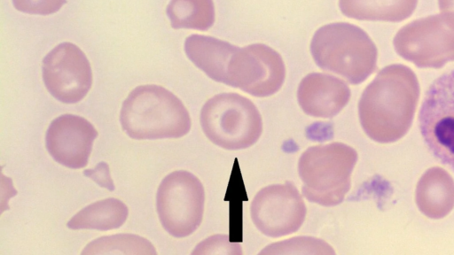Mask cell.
Listing matches in <instances>:
<instances>
[{
	"instance_id": "6da1fadb",
	"label": "cell",
	"mask_w": 454,
	"mask_h": 255,
	"mask_svg": "<svg viewBox=\"0 0 454 255\" xmlns=\"http://www.w3.org/2000/svg\"><path fill=\"white\" fill-rule=\"evenodd\" d=\"M419 97V81L410 67L401 64L385 66L359 100L364 131L378 143L396 142L410 129Z\"/></svg>"
},
{
	"instance_id": "7a4b0ae2",
	"label": "cell",
	"mask_w": 454,
	"mask_h": 255,
	"mask_svg": "<svg viewBox=\"0 0 454 255\" xmlns=\"http://www.w3.org/2000/svg\"><path fill=\"white\" fill-rule=\"evenodd\" d=\"M120 121L137 140L179 138L191 129V118L183 102L158 85L135 88L124 100Z\"/></svg>"
},
{
	"instance_id": "3957f363",
	"label": "cell",
	"mask_w": 454,
	"mask_h": 255,
	"mask_svg": "<svg viewBox=\"0 0 454 255\" xmlns=\"http://www.w3.org/2000/svg\"><path fill=\"white\" fill-rule=\"evenodd\" d=\"M316 64L324 70L337 73L349 83L365 81L377 67V48L359 27L335 22L319 27L310 42Z\"/></svg>"
},
{
	"instance_id": "277c9868",
	"label": "cell",
	"mask_w": 454,
	"mask_h": 255,
	"mask_svg": "<svg viewBox=\"0 0 454 255\" xmlns=\"http://www.w3.org/2000/svg\"><path fill=\"white\" fill-rule=\"evenodd\" d=\"M356 161V150L342 143L308 148L298 162L304 197L324 206L341 203L350 189L351 174Z\"/></svg>"
},
{
	"instance_id": "5b68a950",
	"label": "cell",
	"mask_w": 454,
	"mask_h": 255,
	"mask_svg": "<svg viewBox=\"0 0 454 255\" xmlns=\"http://www.w3.org/2000/svg\"><path fill=\"white\" fill-rule=\"evenodd\" d=\"M206 136L226 150L254 144L262 132V120L254 104L236 93H221L208 99L200 112Z\"/></svg>"
},
{
	"instance_id": "8992f818",
	"label": "cell",
	"mask_w": 454,
	"mask_h": 255,
	"mask_svg": "<svg viewBox=\"0 0 454 255\" xmlns=\"http://www.w3.org/2000/svg\"><path fill=\"white\" fill-rule=\"evenodd\" d=\"M393 43L403 58L418 67H442L454 61V12H442L403 26Z\"/></svg>"
},
{
	"instance_id": "52a82bcc",
	"label": "cell",
	"mask_w": 454,
	"mask_h": 255,
	"mask_svg": "<svg viewBox=\"0 0 454 255\" xmlns=\"http://www.w3.org/2000/svg\"><path fill=\"white\" fill-rule=\"evenodd\" d=\"M205 191L192 173L178 170L161 181L156 196V208L164 229L175 237L192 234L203 219Z\"/></svg>"
},
{
	"instance_id": "ba28073f",
	"label": "cell",
	"mask_w": 454,
	"mask_h": 255,
	"mask_svg": "<svg viewBox=\"0 0 454 255\" xmlns=\"http://www.w3.org/2000/svg\"><path fill=\"white\" fill-rule=\"evenodd\" d=\"M419 123L429 152L454 171V69L442 73L427 89Z\"/></svg>"
},
{
	"instance_id": "9c48e42d",
	"label": "cell",
	"mask_w": 454,
	"mask_h": 255,
	"mask_svg": "<svg viewBox=\"0 0 454 255\" xmlns=\"http://www.w3.org/2000/svg\"><path fill=\"white\" fill-rule=\"evenodd\" d=\"M286 78L279 53L263 43L235 46L228 61L225 83L249 95L265 97L278 92Z\"/></svg>"
},
{
	"instance_id": "30bf717a",
	"label": "cell",
	"mask_w": 454,
	"mask_h": 255,
	"mask_svg": "<svg viewBox=\"0 0 454 255\" xmlns=\"http://www.w3.org/2000/svg\"><path fill=\"white\" fill-rule=\"evenodd\" d=\"M251 218L265 236L280 237L297 231L306 217V205L297 188L290 182L262 188L254 196Z\"/></svg>"
},
{
	"instance_id": "8fae6325",
	"label": "cell",
	"mask_w": 454,
	"mask_h": 255,
	"mask_svg": "<svg viewBox=\"0 0 454 255\" xmlns=\"http://www.w3.org/2000/svg\"><path fill=\"white\" fill-rule=\"evenodd\" d=\"M43 78L48 91L65 104L81 101L92 84V72L83 51L75 44L63 42L43 58Z\"/></svg>"
},
{
	"instance_id": "7c38bea8",
	"label": "cell",
	"mask_w": 454,
	"mask_h": 255,
	"mask_svg": "<svg viewBox=\"0 0 454 255\" xmlns=\"http://www.w3.org/2000/svg\"><path fill=\"white\" fill-rule=\"evenodd\" d=\"M98 133L85 118L63 114L50 124L45 136L46 148L55 161L68 168H82L88 164L94 140Z\"/></svg>"
},
{
	"instance_id": "4fadbf2b",
	"label": "cell",
	"mask_w": 454,
	"mask_h": 255,
	"mask_svg": "<svg viewBox=\"0 0 454 255\" xmlns=\"http://www.w3.org/2000/svg\"><path fill=\"white\" fill-rule=\"evenodd\" d=\"M350 89L342 80L323 73L307 74L297 90L302 111L316 118H332L348 103Z\"/></svg>"
},
{
	"instance_id": "5bb4252c",
	"label": "cell",
	"mask_w": 454,
	"mask_h": 255,
	"mask_svg": "<svg viewBox=\"0 0 454 255\" xmlns=\"http://www.w3.org/2000/svg\"><path fill=\"white\" fill-rule=\"evenodd\" d=\"M415 199L424 215L435 220L443 218L454 207L452 177L441 167L429 168L418 182Z\"/></svg>"
},
{
	"instance_id": "9a60e30c",
	"label": "cell",
	"mask_w": 454,
	"mask_h": 255,
	"mask_svg": "<svg viewBox=\"0 0 454 255\" xmlns=\"http://www.w3.org/2000/svg\"><path fill=\"white\" fill-rule=\"evenodd\" d=\"M418 0H339L340 12L359 20L399 22L415 11Z\"/></svg>"
},
{
	"instance_id": "2e32d148",
	"label": "cell",
	"mask_w": 454,
	"mask_h": 255,
	"mask_svg": "<svg viewBox=\"0 0 454 255\" xmlns=\"http://www.w3.org/2000/svg\"><path fill=\"white\" fill-rule=\"evenodd\" d=\"M127 205L117 198L94 202L74 215L67 226L71 229L112 230L120 228L127 220Z\"/></svg>"
},
{
	"instance_id": "e0dca14e",
	"label": "cell",
	"mask_w": 454,
	"mask_h": 255,
	"mask_svg": "<svg viewBox=\"0 0 454 255\" xmlns=\"http://www.w3.org/2000/svg\"><path fill=\"white\" fill-rule=\"evenodd\" d=\"M167 15L176 29L207 30L215 19L213 0H170Z\"/></svg>"
},
{
	"instance_id": "ac0fdd59",
	"label": "cell",
	"mask_w": 454,
	"mask_h": 255,
	"mask_svg": "<svg viewBox=\"0 0 454 255\" xmlns=\"http://www.w3.org/2000/svg\"><path fill=\"white\" fill-rule=\"evenodd\" d=\"M82 254L155 255L157 252L153 243L145 237L133 234H117L93 240L84 247Z\"/></svg>"
},
{
	"instance_id": "d6986e66",
	"label": "cell",
	"mask_w": 454,
	"mask_h": 255,
	"mask_svg": "<svg viewBox=\"0 0 454 255\" xmlns=\"http://www.w3.org/2000/svg\"><path fill=\"white\" fill-rule=\"evenodd\" d=\"M333 248L324 240L311 236L294 237L271 243L260 254H334Z\"/></svg>"
},
{
	"instance_id": "ffe728a7",
	"label": "cell",
	"mask_w": 454,
	"mask_h": 255,
	"mask_svg": "<svg viewBox=\"0 0 454 255\" xmlns=\"http://www.w3.org/2000/svg\"><path fill=\"white\" fill-rule=\"evenodd\" d=\"M12 3L20 12L48 15L58 12L67 0H12Z\"/></svg>"
},
{
	"instance_id": "44dd1931",
	"label": "cell",
	"mask_w": 454,
	"mask_h": 255,
	"mask_svg": "<svg viewBox=\"0 0 454 255\" xmlns=\"http://www.w3.org/2000/svg\"><path fill=\"white\" fill-rule=\"evenodd\" d=\"M234 245L236 243H230L226 236H213L199 243L192 251V254L225 253L227 252L225 250L230 251L231 253H237L232 251L234 249H231Z\"/></svg>"
},
{
	"instance_id": "7402d4cb",
	"label": "cell",
	"mask_w": 454,
	"mask_h": 255,
	"mask_svg": "<svg viewBox=\"0 0 454 255\" xmlns=\"http://www.w3.org/2000/svg\"><path fill=\"white\" fill-rule=\"evenodd\" d=\"M84 175L93 180L98 185L109 190L114 189V184L110 175L109 166L106 162L98 163L95 168L83 171Z\"/></svg>"
},
{
	"instance_id": "603a6c76",
	"label": "cell",
	"mask_w": 454,
	"mask_h": 255,
	"mask_svg": "<svg viewBox=\"0 0 454 255\" xmlns=\"http://www.w3.org/2000/svg\"><path fill=\"white\" fill-rule=\"evenodd\" d=\"M438 4L442 12H454V0H438Z\"/></svg>"
}]
</instances>
